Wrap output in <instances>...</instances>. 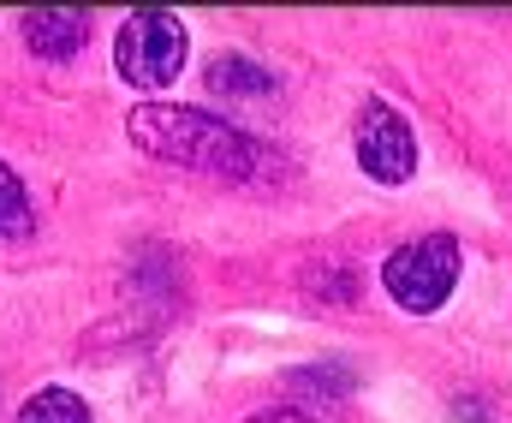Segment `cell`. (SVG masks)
<instances>
[{
	"mask_svg": "<svg viewBox=\"0 0 512 423\" xmlns=\"http://www.w3.org/2000/svg\"><path fill=\"white\" fill-rule=\"evenodd\" d=\"M126 132L143 155L173 161L185 173H215V179H256L262 167V143L239 132L221 114L185 108V102H137L126 114Z\"/></svg>",
	"mask_w": 512,
	"mask_h": 423,
	"instance_id": "1",
	"label": "cell"
},
{
	"mask_svg": "<svg viewBox=\"0 0 512 423\" xmlns=\"http://www.w3.org/2000/svg\"><path fill=\"white\" fill-rule=\"evenodd\" d=\"M382 281H387V292H393V304L411 310V316L441 310L447 292H453V281H459V239H447V233H423V239L399 245V251L387 257Z\"/></svg>",
	"mask_w": 512,
	"mask_h": 423,
	"instance_id": "2",
	"label": "cell"
},
{
	"mask_svg": "<svg viewBox=\"0 0 512 423\" xmlns=\"http://www.w3.org/2000/svg\"><path fill=\"white\" fill-rule=\"evenodd\" d=\"M114 54H120V78H126V84L161 90V84H173L179 66H185V24H179L173 12L143 6V12H131L126 24H120Z\"/></svg>",
	"mask_w": 512,
	"mask_h": 423,
	"instance_id": "3",
	"label": "cell"
},
{
	"mask_svg": "<svg viewBox=\"0 0 512 423\" xmlns=\"http://www.w3.org/2000/svg\"><path fill=\"white\" fill-rule=\"evenodd\" d=\"M358 167L382 185H405L417 173V138H411L405 114H393L387 102H370L358 120Z\"/></svg>",
	"mask_w": 512,
	"mask_h": 423,
	"instance_id": "4",
	"label": "cell"
},
{
	"mask_svg": "<svg viewBox=\"0 0 512 423\" xmlns=\"http://www.w3.org/2000/svg\"><path fill=\"white\" fill-rule=\"evenodd\" d=\"M18 30H24L30 54H42V60H66V54L84 48V36H90V12H24Z\"/></svg>",
	"mask_w": 512,
	"mask_h": 423,
	"instance_id": "5",
	"label": "cell"
},
{
	"mask_svg": "<svg viewBox=\"0 0 512 423\" xmlns=\"http://www.w3.org/2000/svg\"><path fill=\"white\" fill-rule=\"evenodd\" d=\"M209 90H221V96H256V90H268V72L256 60H245V54H221L209 66Z\"/></svg>",
	"mask_w": 512,
	"mask_h": 423,
	"instance_id": "6",
	"label": "cell"
},
{
	"mask_svg": "<svg viewBox=\"0 0 512 423\" xmlns=\"http://www.w3.org/2000/svg\"><path fill=\"white\" fill-rule=\"evenodd\" d=\"M18 423H90V406L72 388H42L36 400H24Z\"/></svg>",
	"mask_w": 512,
	"mask_h": 423,
	"instance_id": "7",
	"label": "cell"
},
{
	"mask_svg": "<svg viewBox=\"0 0 512 423\" xmlns=\"http://www.w3.org/2000/svg\"><path fill=\"white\" fill-rule=\"evenodd\" d=\"M18 233H30V197H24L18 173L0 161V239H18Z\"/></svg>",
	"mask_w": 512,
	"mask_h": 423,
	"instance_id": "8",
	"label": "cell"
},
{
	"mask_svg": "<svg viewBox=\"0 0 512 423\" xmlns=\"http://www.w3.org/2000/svg\"><path fill=\"white\" fill-rule=\"evenodd\" d=\"M251 423H310V418H304V412H286V406H280V412H262V418H251Z\"/></svg>",
	"mask_w": 512,
	"mask_h": 423,
	"instance_id": "9",
	"label": "cell"
}]
</instances>
